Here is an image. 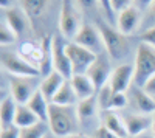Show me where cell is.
<instances>
[{
  "label": "cell",
  "instance_id": "obj_1",
  "mask_svg": "<svg viewBox=\"0 0 155 138\" xmlns=\"http://www.w3.org/2000/svg\"><path fill=\"white\" fill-rule=\"evenodd\" d=\"M48 126L51 133H54L59 138H65L73 133H78V127L81 126L78 112L74 106H58L50 103L48 107Z\"/></svg>",
  "mask_w": 155,
  "mask_h": 138
},
{
  "label": "cell",
  "instance_id": "obj_2",
  "mask_svg": "<svg viewBox=\"0 0 155 138\" xmlns=\"http://www.w3.org/2000/svg\"><path fill=\"white\" fill-rule=\"evenodd\" d=\"M95 27L98 28L102 44H104V48L112 59L120 61L127 56L129 50H130V44H129L127 36L120 33L118 28H113L112 25H109L102 19H98L95 22Z\"/></svg>",
  "mask_w": 155,
  "mask_h": 138
},
{
  "label": "cell",
  "instance_id": "obj_3",
  "mask_svg": "<svg viewBox=\"0 0 155 138\" xmlns=\"http://www.w3.org/2000/svg\"><path fill=\"white\" fill-rule=\"evenodd\" d=\"M135 74H134V85L141 87L155 74V47L141 42L137 48L135 54Z\"/></svg>",
  "mask_w": 155,
  "mask_h": 138
},
{
  "label": "cell",
  "instance_id": "obj_4",
  "mask_svg": "<svg viewBox=\"0 0 155 138\" xmlns=\"http://www.w3.org/2000/svg\"><path fill=\"white\" fill-rule=\"evenodd\" d=\"M82 22L81 14L74 5V0H62L61 11H59V31L64 39L73 41L78 31L81 30Z\"/></svg>",
  "mask_w": 155,
  "mask_h": 138
},
{
  "label": "cell",
  "instance_id": "obj_5",
  "mask_svg": "<svg viewBox=\"0 0 155 138\" xmlns=\"http://www.w3.org/2000/svg\"><path fill=\"white\" fill-rule=\"evenodd\" d=\"M0 61H2L3 70H6L11 76H30V78L41 76V70L30 64L27 59H23L17 53L3 51L0 56Z\"/></svg>",
  "mask_w": 155,
  "mask_h": 138
},
{
  "label": "cell",
  "instance_id": "obj_6",
  "mask_svg": "<svg viewBox=\"0 0 155 138\" xmlns=\"http://www.w3.org/2000/svg\"><path fill=\"white\" fill-rule=\"evenodd\" d=\"M67 54L71 64L73 74H87L88 68L92 67V64L98 59L96 53L90 51V50L78 45L73 41H67Z\"/></svg>",
  "mask_w": 155,
  "mask_h": 138
},
{
  "label": "cell",
  "instance_id": "obj_7",
  "mask_svg": "<svg viewBox=\"0 0 155 138\" xmlns=\"http://www.w3.org/2000/svg\"><path fill=\"white\" fill-rule=\"evenodd\" d=\"M39 90L36 78L30 76H11L9 78V95L17 104H28L31 96Z\"/></svg>",
  "mask_w": 155,
  "mask_h": 138
},
{
  "label": "cell",
  "instance_id": "obj_8",
  "mask_svg": "<svg viewBox=\"0 0 155 138\" xmlns=\"http://www.w3.org/2000/svg\"><path fill=\"white\" fill-rule=\"evenodd\" d=\"M67 42L62 39V36H53V45H51V53H53V70L62 74L65 79L73 76L71 64L67 54Z\"/></svg>",
  "mask_w": 155,
  "mask_h": 138
},
{
  "label": "cell",
  "instance_id": "obj_9",
  "mask_svg": "<svg viewBox=\"0 0 155 138\" xmlns=\"http://www.w3.org/2000/svg\"><path fill=\"white\" fill-rule=\"evenodd\" d=\"M141 25H143V16L137 6L127 8L116 16V28L124 36L135 34L141 28Z\"/></svg>",
  "mask_w": 155,
  "mask_h": 138
},
{
  "label": "cell",
  "instance_id": "obj_10",
  "mask_svg": "<svg viewBox=\"0 0 155 138\" xmlns=\"http://www.w3.org/2000/svg\"><path fill=\"white\" fill-rule=\"evenodd\" d=\"M134 74H135V67L130 64H121L116 67L112 71L110 81H109L113 92L127 93L129 89H130V84L134 82Z\"/></svg>",
  "mask_w": 155,
  "mask_h": 138
},
{
  "label": "cell",
  "instance_id": "obj_11",
  "mask_svg": "<svg viewBox=\"0 0 155 138\" xmlns=\"http://www.w3.org/2000/svg\"><path fill=\"white\" fill-rule=\"evenodd\" d=\"M129 103L132 104V107L143 115H153L155 113V99L149 93H146L141 87L134 85L132 89H129L127 92Z\"/></svg>",
  "mask_w": 155,
  "mask_h": 138
},
{
  "label": "cell",
  "instance_id": "obj_12",
  "mask_svg": "<svg viewBox=\"0 0 155 138\" xmlns=\"http://www.w3.org/2000/svg\"><path fill=\"white\" fill-rule=\"evenodd\" d=\"M73 42H76L78 45H81V47L90 50V51H93V53L98 51V50L101 48V45H104L98 28L92 23H82V27H81L79 31H78Z\"/></svg>",
  "mask_w": 155,
  "mask_h": 138
},
{
  "label": "cell",
  "instance_id": "obj_13",
  "mask_svg": "<svg viewBox=\"0 0 155 138\" xmlns=\"http://www.w3.org/2000/svg\"><path fill=\"white\" fill-rule=\"evenodd\" d=\"M123 121L126 124V129L129 133V138H138L147 132L149 127H152V115H143V113H124Z\"/></svg>",
  "mask_w": 155,
  "mask_h": 138
},
{
  "label": "cell",
  "instance_id": "obj_14",
  "mask_svg": "<svg viewBox=\"0 0 155 138\" xmlns=\"http://www.w3.org/2000/svg\"><path fill=\"white\" fill-rule=\"evenodd\" d=\"M110 74H112V71H110L109 61L104 59V58H101V56L93 62L92 67H90L88 71H87V76L92 79L96 92H99L102 87L110 81Z\"/></svg>",
  "mask_w": 155,
  "mask_h": 138
},
{
  "label": "cell",
  "instance_id": "obj_15",
  "mask_svg": "<svg viewBox=\"0 0 155 138\" xmlns=\"http://www.w3.org/2000/svg\"><path fill=\"white\" fill-rule=\"evenodd\" d=\"M5 23L8 27L14 31V34L17 37H20L23 33H25V28L27 25L31 27V22L28 19V16L25 14V11L19 6H14V8H9V9H5Z\"/></svg>",
  "mask_w": 155,
  "mask_h": 138
},
{
  "label": "cell",
  "instance_id": "obj_16",
  "mask_svg": "<svg viewBox=\"0 0 155 138\" xmlns=\"http://www.w3.org/2000/svg\"><path fill=\"white\" fill-rule=\"evenodd\" d=\"M101 123H102L101 126L106 127L116 138H129V133H127V129H126V124L123 121V117L115 113L113 110L101 112Z\"/></svg>",
  "mask_w": 155,
  "mask_h": 138
},
{
  "label": "cell",
  "instance_id": "obj_17",
  "mask_svg": "<svg viewBox=\"0 0 155 138\" xmlns=\"http://www.w3.org/2000/svg\"><path fill=\"white\" fill-rule=\"evenodd\" d=\"M68 81H70V84H71L73 90H74V93H76L79 101L87 99L90 96H95L96 89H95L92 79H90L87 74H73Z\"/></svg>",
  "mask_w": 155,
  "mask_h": 138
},
{
  "label": "cell",
  "instance_id": "obj_18",
  "mask_svg": "<svg viewBox=\"0 0 155 138\" xmlns=\"http://www.w3.org/2000/svg\"><path fill=\"white\" fill-rule=\"evenodd\" d=\"M67 79L62 76V74H59L58 71H51L48 76H45L44 79H42V82H41V85H39V90L42 92V95L48 99V101L51 103L53 101V98H54V95L58 93V90L62 87V84L65 82Z\"/></svg>",
  "mask_w": 155,
  "mask_h": 138
},
{
  "label": "cell",
  "instance_id": "obj_19",
  "mask_svg": "<svg viewBox=\"0 0 155 138\" xmlns=\"http://www.w3.org/2000/svg\"><path fill=\"white\" fill-rule=\"evenodd\" d=\"M20 8L25 11V14L28 16L31 27H34V23L37 19H41L50 5V0H19Z\"/></svg>",
  "mask_w": 155,
  "mask_h": 138
},
{
  "label": "cell",
  "instance_id": "obj_20",
  "mask_svg": "<svg viewBox=\"0 0 155 138\" xmlns=\"http://www.w3.org/2000/svg\"><path fill=\"white\" fill-rule=\"evenodd\" d=\"M17 106L19 104L11 95L2 99V103H0V123H2V127H8L14 124Z\"/></svg>",
  "mask_w": 155,
  "mask_h": 138
},
{
  "label": "cell",
  "instance_id": "obj_21",
  "mask_svg": "<svg viewBox=\"0 0 155 138\" xmlns=\"http://www.w3.org/2000/svg\"><path fill=\"white\" fill-rule=\"evenodd\" d=\"M27 106L34 112V113L37 115V118L41 120L42 123H48V107H50V101L42 95L41 90H37V92L31 96V99L28 101Z\"/></svg>",
  "mask_w": 155,
  "mask_h": 138
},
{
  "label": "cell",
  "instance_id": "obj_22",
  "mask_svg": "<svg viewBox=\"0 0 155 138\" xmlns=\"http://www.w3.org/2000/svg\"><path fill=\"white\" fill-rule=\"evenodd\" d=\"M41 123V120L37 118V115L27 106V104H19L17 112H16V120H14V126L25 129V127H31L34 124Z\"/></svg>",
  "mask_w": 155,
  "mask_h": 138
},
{
  "label": "cell",
  "instance_id": "obj_23",
  "mask_svg": "<svg viewBox=\"0 0 155 138\" xmlns=\"http://www.w3.org/2000/svg\"><path fill=\"white\" fill-rule=\"evenodd\" d=\"M98 107V98L96 96H90L87 99H82V101L78 103L76 106V112H78V118H79L81 124H85L87 121H90L95 117V112Z\"/></svg>",
  "mask_w": 155,
  "mask_h": 138
},
{
  "label": "cell",
  "instance_id": "obj_24",
  "mask_svg": "<svg viewBox=\"0 0 155 138\" xmlns=\"http://www.w3.org/2000/svg\"><path fill=\"white\" fill-rule=\"evenodd\" d=\"M53 104H58V106H74V103H79V99H78L74 90H73V87L70 84V81L67 79L65 82L62 84V87L58 90V93L54 95L53 98V101H51Z\"/></svg>",
  "mask_w": 155,
  "mask_h": 138
},
{
  "label": "cell",
  "instance_id": "obj_25",
  "mask_svg": "<svg viewBox=\"0 0 155 138\" xmlns=\"http://www.w3.org/2000/svg\"><path fill=\"white\" fill-rule=\"evenodd\" d=\"M50 132L48 123H37L31 127L20 129V138H45L47 133Z\"/></svg>",
  "mask_w": 155,
  "mask_h": 138
},
{
  "label": "cell",
  "instance_id": "obj_26",
  "mask_svg": "<svg viewBox=\"0 0 155 138\" xmlns=\"http://www.w3.org/2000/svg\"><path fill=\"white\" fill-rule=\"evenodd\" d=\"M98 93V107H99V110L101 112H104V110H109L110 109V101H112V96H113V89H112V85L107 82L102 89L99 90V92H96Z\"/></svg>",
  "mask_w": 155,
  "mask_h": 138
},
{
  "label": "cell",
  "instance_id": "obj_27",
  "mask_svg": "<svg viewBox=\"0 0 155 138\" xmlns=\"http://www.w3.org/2000/svg\"><path fill=\"white\" fill-rule=\"evenodd\" d=\"M16 41H17V36L3 22L2 25H0V45H2V47H8L11 44H14Z\"/></svg>",
  "mask_w": 155,
  "mask_h": 138
},
{
  "label": "cell",
  "instance_id": "obj_28",
  "mask_svg": "<svg viewBox=\"0 0 155 138\" xmlns=\"http://www.w3.org/2000/svg\"><path fill=\"white\" fill-rule=\"evenodd\" d=\"M127 104H129V96H127V93H118V92H115L113 96H112L110 109H109V110H120V109H124Z\"/></svg>",
  "mask_w": 155,
  "mask_h": 138
},
{
  "label": "cell",
  "instance_id": "obj_29",
  "mask_svg": "<svg viewBox=\"0 0 155 138\" xmlns=\"http://www.w3.org/2000/svg\"><path fill=\"white\" fill-rule=\"evenodd\" d=\"M0 138H20V127L14 126V124L8 127H2Z\"/></svg>",
  "mask_w": 155,
  "mask_h": 138
},
{
  "label": "cell",
  "instance_id": "obj_30",
  "mask_svg": "<svg viewBox=\"0 0 155 138\" xmlns=\"http://www.w3.org/2000/svg\"><path fill=\"white\" fill-rule=\"evenodd\" d=\"M130 6H134V0H112V8L116 14H120L121 11L130 8Z\"/></svg>",
  "mask_w": 155,
  "mask_h": 138
},
{
  "label": "cell",
  "instance_id": "obj_31",
  "mask_svg": "<svg viewBox=\"0 0 155 138\" xmlns=\"http://www.w3.org/2000/svg\"><path fill=\"white\" fill-rule=\"evenodd\" d=\"M141 41L149 44V45H152V47H155V27L146 30L143 34H141Z\"/></svg>",
  "mask_w": 155,
  "mask_h": 138
},
{
  "label": "cell",
  "instance_id": "obj_32",
  "mask_svg": "<svg viewBox=\"0 0 155 138\" xmlns=\"http://www.w3.org/2000/svg\"><path fill=\"white\" fill-rule=\"evenodd\" d=\"M74 3L78 8L87 11V9H93L98 5V0H74Z\"/></svg>",
  "mask_w": 155,
  "mask_h": 138
},
{
  "label": "cell",
  "instance_id": "obj_33",
  "mask_svg": "<svg viewBox=\"0 0 155 138\" xmlns=\"http://www.w3.org/2000/svg\"><path fill=\"white\" fill-rule=\"evenodd\" d=\"M98 5L102 8V11L106 12V16L112 17V16L115 14V11H113V8H112V0H98Z\"/></svg>",
  "mask_w": 155,
  "mask_h": 138
},
{
  "label": "cell",
  "instance_id": "obj_34",
  "mask_svg": "<svg viewBox=\"0 0 155 138\" xmlns=\"http://www.w3.org/2000/svg\"><path fill=\"white\" fill-rule=\"evenodd\" d=\"M143 90H144L146 93H149L150 96H155V74L143 85Z\"/></svg>",
  "mask_w": 155,
  "mask_h": 138
},
{
  "label": "cell",
  "instance_id": "obj_35",
  "mask_svg": "<svg viewBox=\"0 0 155 138\" xmlns=\"http://www.w3.org/2000/svg\"><path fill=\"white\" fill-rule=\"evenodd\" d=\"M155 2V0H134V6H137L140 11H143V9H149V6Z\"/></svg>",
  "mask_w": 155,
  "mask_h": 138
},
{
  "label": "cell",
  "instance_id": "obj_36",
  "mask_svg": "<svg viewBox=\"0 0 155 138\" xmlns=\"http://www.w3.org/2000/svg\"><path fill=\"white\" fill-rule=\"evenodd\" d=\"M95 138H116L115 135H112L106 127H99V129H96V132H95Z\"/></svg>",
  "mask_w": 155,
  "mask_h": 138
},
{
  "label": "cell",
  "instance_id": "obj_37",
  "mask_svg": "<svg viewBox=\"0 0 155 138\" xmlns=\"http://www.w3.org/2000/svg\"><path fill=\"white\" fill-rule=\"evenodd\" d=\"M147 16H149V20H150V27H149V28L155 27V2L149 6V9H147Z\"/></svg>",
  "mask_w": 155,
  "mask_h": 138
},
{
  "label": "cell",
  "instance_id": "obj_38",
  "mask_svg": "<svg viewBox=\"0 0 155 138\" xmlns=\"http://www.w3.org/2000/svg\"><path fill=\"white\" fill-rule=\"evenodd\" d=\"M19 2V0H17ZM14 3L16 0H0V6H2V9H9V8H14Z\"/></svg>",
  "mask_w": 155,
  "mask_h": 138
},
{
  "label": "cell",
  "instance_id": "obj_39",
  "mask_svg": "<svg viewBox=\"0 0 155 138\" xmlns=\"http://www.w3.org/2000/svg\"><path fill=\"white\" fill-rule=\"evenodd\" d=\"M65 138H90V136H87V135H84V133H73V135H70V136H65Z\"/></svg>",
  "mask_w": 155,
  "mask_h": 138
},
{
  "label": "cell",
  "instance_id": "obj_40",
  "mask_svg": "<svg viewBox=\"0 0 155 138\" xmlns=\"http://www.w3.org/2000/svg\"><path fill=\"white\" fill-rule=\"evenodd\" d=\"M150 129H152V135L155 136V113L152 115V127Z\"/></svg>",
  "mask_w": 155,
  "mask_h": 138
},
{
  "label": "cell",
  "instance_id": "obj_41",
  "mask_svg": "<svg viewBox=\"0 0 155 138\" xmlns=\"http://www.w3.org/2000/svg\"><path fill=\"white\" fill-rule=\"evenodd\" d=\"M138 138H155L152 133H143V135H141V136H138Z\"/></svg>",
  "mask_w": 155,
  "mask_h": 138
},
{
  "label": "cell",
  "instance_id": "obj_42",
  "mask_svg": "<svg viewBox=\"0 0 155 138\" xmlns=\"http://www.w3.org/2000/svg\"><path fill=\"white\" fill-rule=\"evenodd\" d=\"M45 138H59V136H56L54 133H51V130H50V132L47 133V136H45Z\"/></svg>",
  "mask_w": 155,
  "mask_h": 138
}]
</instances>
